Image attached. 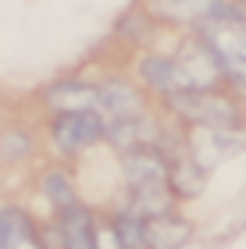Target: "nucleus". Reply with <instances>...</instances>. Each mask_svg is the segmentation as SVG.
Here are the masks:
<instances>
[{
	"mask_svg": "<svg viewBox=\"0 0 246 249\" xmlns=\"http://www.w3.org/2000/svg\"><path fill=\"white\" fill-rule=\"evenodd\" d=\"M204 36L221 61H246V15H218L193 29Z\"/></svg>",
	"mask_w": 246,
	"mask_h": 249,
	"instance_id": "obj_6",
	"label": "nucleus"
},
{
	"mask_svg": "<svg viewBox=\"0 0 246 249\" xmlns=\"http://www.w3.org/2000/svg\"><path fill=\"white\" fill-rule=\"evenodd\" d=\"M175 68H178V86L182 93H200V89H218L225 86V61L214 53V47L196 36L186 39L175 53Z\"/></svg>",
	"mask_w": 246,
	"mask_h": 249,
	"instance_id": "obj_2",
	"label": "nucleus"
},
{
	"mask_svg": "<svg viewBox=\"0 0 246 249\" xmlns=\"http://www.w3.org/2000/svg\"><path fill=\"white\" fill-rule=\"evenodd\" d=\"M100 114L107 121H136L147 118V96L129 78H104L100 82Z\"/></svg>",
	"mask_w": 246,
	"mask_h": 249,
	"instance_id": "obj_7",
	"label": "nucleus"
},
{
	"mask_svg": "<svg viewBox=\"0 0 246 249\" xmlns=\"http://www.w3.org/2000/svg\"><path fill=\"white\" fill-rule=\"evenodd\" d=\"M182 128H214V132H239L246 124V110L236 93L228 89H200V93H175L164 100Z\"/></svg>",
	"mask_w": 246,
	"mask_h": 249,
	"instance_id": "obj_1",
	"label": "nucleus"
},
{
	"mask_svg": "<svg viewBox=\"0 0 246 249\" xmlns=\"http://www.w3.org/2000/svg\"><path fill=\"white\" fill-rule=\"evenodd\" d=\"M4 164H15V160H25L32 153V135L29 128H21V124H7L4 128Z\"/></svg>",
	"mask_w": 246,
	"mask_h": 249,
	"instance_id": "obj_16",
	"label": "nucleus"
},
{
	"mask_svg": "<svg viewBox=\"0 0 246 249\" xmlns=\"http://www.w3.org/2000/svg\"><path fill=\"white\" fill-rule=\"evenodd\" d=\"M93 246H96V249H125V246H121V235H118L114 217H96V228H93Z\"/></svg>",
	"mask_w": 246,
	"mask_h": 249,
	"instance_id": "obj_17",
	"label": "nucleus"
},
{
	"mask_svg": "<svg viewBox=\"0 0 246 249\" xmlns=\"http://www.w3.org/2000/svg\"><path fill=\"white\" fill-rule=\"evenodd\" d=\"M114 224H118V235H121V246L125 249H150L147 246V221L143 217L121 210V213H114Z\"/></svg>",
	"mask_w": 246,
	"mask_h": 249,
	"instance_id": "obj_15",
	"label": "nucleus"
},
{
	"mask_svg": "<svg viewBox=\"0 0 246 249\" xmlns=\"http://www.w3.org/2000/svg\"><path fill=\"white\" fill-rule=\"evenodd\" d=\"M43 100L54 107V114H64V110H100V86L64 78V82H54L43 93Z\"/></svg>",
	"mask_w": 246,
	"mask_h": 249,
	"instance_id": "obj_11",
	"label": "nucleus"
},
{
	"mask_svg": "<svg viewBox=\"0 0 246 249\" xmlns=\"http://www.w3.org/2000/svg\"><path fill=\"white\" fill-rule=\"evenodd\" d=\"M143 11H150L161 25H189V29L218 15H246V11L232 7L228 0H143Z\"/></svg>",
	"mask_w": 246,
	"mask_h": 249,
	"instance_id": "obj_5",
	"label": "nucleus"
},
{
	"mask_svg": "<svg viewBox=\"0 0 246 249\" xmlns=\"http://www.w3.org/2000/svg\"><path fill=\"white\" fill-rule=\"evenodd\" d=\"M232 7H239V11H246V0H228Z\"/></svg>",
	"mask_w": 246,
	"mask_h": 249,
	"instance_id": "obj_19",
	"label": "nucleus"
},
{
	"mask_svg": "<svg viewBox=\"0 0 246 249\" xmlns=\"http://www.w3.org/2000/svg\"><path fill=\"white\" fill-rule=\"evenodd\" d=\"M225 86L236 96H246V61H225Z\"/></svg>",
	"mask_w": 246,
	"mask_h": 249,
	"instance_id": "obj_18",
	"label": "nucleus"
},
{
	"mask_svg": "<svg viewBox=\"0 0 246 249\" xmlns=\"http://www.w3.org/2000/svg\"><path fill=\"white\" fill-rule=\"evenodd\" d=\"M39 192H43V199H47L57 213L68 210L72 203H79V199H75V178L64 171V167H47V171L39 175Z\"/></svg>",
	"mask_w": 246,
	"mask_h": 249,
	"instance_id": "obj_14",
	"label": "nucleus"
},
{
	"mask_svg": "<svg viewBox=\"0 0 246 249\" xmlns=\"http://www.w3.org/2000/svg\"><path fill=\"white\" fill-rule=\"evenodd\" d=\"M50 139L61 157H79L107 139V118L100 110H64V114H54Z\"/></svg>",
	"mask_w": 246,
	"mask_h": 249,
	"instance_id": "obj_3",
	"label": "nucleus"
},
{
	"mask_svg": "<svg viewBox=\"0 0 246 249\" xmlns=\"http://www.w3.org/2000/svg\"><path fill=\"white\" fill-rule=\"evenodd\" d=\"M168 189H171V196L178 203L182 199H196L200 192L207 189V167L200 164L189 150L168 153Z\"/></svg>",
	"mask_w": 246,
	"mask_h": 249,
	"instance_id": "obj_8",
	"label": "nucleus"
},
{
	"mask_svg": "<svg viewBox=\"0 0 246 249\" xmlns=\"http://www.w3.org/2000/svg\"><path fill=\"white\" fill-rule=\"evenodd\" d=\"M0 249H47L32 217L15 203H7L0 213Z\"/></svg>",
	"mask_w": 246,
	"mask_h": 249,
	"instance_id": "obj_10",
	"label": "nucleus"
},
{
	"mask_svg": "<svg viewBox=\"0 0 246 249\" xmlns=\"http://www.w3.org/2000/svg\"><path fill=\"white\" fill-rule=\"evenodd\" d=\"M121 175L129 192H153L168 189V150L164 146H132L121 150Z\"/></svg>",
	"mask_w": 246,
	"mask_h": 249,
	"instance_id": "obj_4",
	"label": "nucleus"
},
{
	"mask_svg": "<svg viewBox=\"0 0 246 249\" xmlns=\"http://www.w3.org/2000/svg\"><path fill=\"white\" fill-rule=\"evenodd\" d=\"M239 146L236 132H214V128H186V150L196 157L204 167H210L214 160H225V157Z\"/></svg>",
	"mask_w": 246,
	"mask_h": 249,
	"instance_id": "obj_12",
	"label": "nucleus"
},
{
	"mask_svg": "<svg viewBox=\"0 0 246 249\" xmlns=\"http://www.w3.org/2000/svg\"><path fill=\"white\" fill-rule=\"evenodd\" d=\"M136 75H139V82L147 86L153 96H161V100L182 93V86H178L175 57H164V53H143L139 64H136Z\"/></svg>",
	"mask_w": 246,
	"mask_h": 249,
	"instance_id": "obj_9",
	"label": "nucleus"
},
{
	"mask_svg": "<svg viewBox=\"0 0 246 249\" xmlns=\"http://www.w3.org/2000/svg\"><path fill=\"white\" fill-rule=\"evenodd\" d=\"M189 239H193V224L175 210L147 221V246L150 249H182Z\"/></svg>",
	"mask_w": 246,
	"mask_h": 249,
	"instance_id": "obj_13",
	"label": "nucleus"
}]
</instances>
